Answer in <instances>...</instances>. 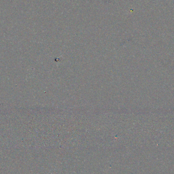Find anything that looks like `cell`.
<instances>
[]
</instances>
